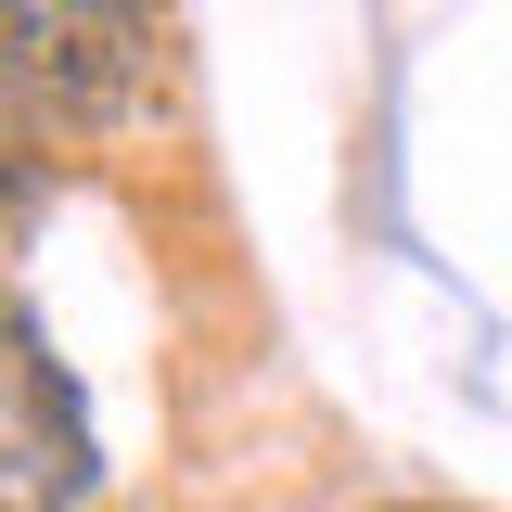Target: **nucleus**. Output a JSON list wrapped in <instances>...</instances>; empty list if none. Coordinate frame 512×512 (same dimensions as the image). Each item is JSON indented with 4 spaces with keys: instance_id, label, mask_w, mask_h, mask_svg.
<instances>
[{
    "instance_id": "1",
    "label": "nucleus",
    "mask_w": 512,
    "mask_h": 512,
    "mask_svg": "<svg viewBox=\"0 0 512 512\" xmlns=\"http://www.w3.org/2000/svg\"><path fill=\"white\" fill-rule=\"evenodd\" d=\"M13 90L52 103L64 141L167 128V13L154 0H13Z\"/></svg>"
},
{
    "instance_id": "3",
    "label": "nucleus",
    "mask_w": 512,
    "mask_h": 512,
    "mask_svg": "<svg viewBox=\"0 0 512 512\" xmlns=\"http://www.w3.org/2000/svg\"><path fill=\"white\" fill-rule=\"evenodd\" d=\"M359 512H487V500H359Z\"/></svg>"
},
{
    "instance_id": "2",
    "label": "nucleus",
    "mask_w": 512,
    "mask_h": 512,
    "mask_svg": "<svg viewBox=\"0 0 512 512\" xmlns=\"http://www.w3.org/2000/svg\"><path fill=\"white\" fill-rule=\"evenodd\" d=\"M90 487H103V448L77 423V384L52 372L39 320H13V474H0V500L13 512H77Z\"/></svg>"
}]
</instances>
